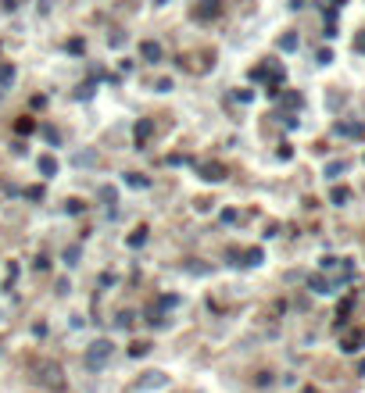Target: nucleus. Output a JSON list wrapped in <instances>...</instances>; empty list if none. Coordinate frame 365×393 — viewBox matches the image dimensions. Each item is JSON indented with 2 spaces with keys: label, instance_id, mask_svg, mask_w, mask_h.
Listing matches in <instances>:
<instances>
[{
  "label": "nucleus",
  "instance_id": "1",
  "mask_svg": "<svg viewBox=\"0 0 365 393\" xmlns=\"http://www.w3.org/2000/svg\"><path fill=\"white\" fill-rule=\"evenodd\" d=\"M104 361H111V343L108 340H97L86 351V368H104Z\"/></svg>",
  "mask_w": 365,
  "mask_h": 393
},
{
  "label": "nucleus",
  "instance_id": "2",
  "mask_svg": "<svg viewBox=\"0 0 365 393\" xmlns=\"http://www.w3.org/2000/svg\"><path fill=\"white\" fill-rule=\"evenodd\" d=\"M193 14H197L201 22H211V18H219V14H222V0H201Z\"/></svg>",
  "mask_w": 365,
  "mask_h": 393
},
{
  "label": "nucleus",
  "instance_id": "3",
  "mask_svg": "<svg viewBox=\"0 0 365 393\" xmlns=\"http://www.w3.org/2000/svg\"><path fill=\"white\" fill-rule=\"evenodd\" d=\"M197 172H201V179H208V183H219V179H226V168L219 161H204V164H197Z\"/></svg>",
  "mask_w": 365,
  "mask_h": 393
},
{
  "label": "nucleus",
  "instance_id": "4",
  "mask_svg": "<svg viewBox=\"0 0 365 393\" xmlns=\"http://www.w3.org/2000/svg\"><path fill=\"white\" fill-rule=\"evenodd\" d=\"M150 136H154V122H150V118L136 122V129H133V140H136V147H147V143H150Z\"/></svg>",
  "mask_w": 365,
  "mask_h": 393
},
{
  "label": "nucleus",
  "instance_id": "5",
  "mask_svg": "<svg viewBox=\"0 0 365 393\" xmlns=\"http://www.w3.org/2000/svg\"><path fill=\"white\" fill-rule=\"evenodd\" d=\"M140 57H143V61H150V65H158V61H161V47H158V43H150V39H143V43H140Z\"/></svg>",
  "mask_w": 365,
  "mask_h": 393
},
{
  "label": "nucleus",
  "instance_id": "6",
  "mask_svg": "<svg viewBox=\"0 0 365 393\" xmlns=\"http://www.w3.org/2000/svg\"><path fill=\"white\" fill-rule=\"evenodd\" d=\"M308 286H312L315 293H333V290H329V279H322V275H312V279H308Z\"/></svg>",
  "mask_w": 365,
  "mask_h": 393
},
{
  "label": "nucleus",
  "instance_id": "7",
  "mask_svg": "<svg viewBox=\"0 0 365 393\" xmlns=\"http://www.w3.org/2000/svg\"><path fill=\"white\" fill-rule=\"evenodd\" d=\"M14 82V68L11 65H0V89H7Z\"/></svg>",
  "mask_w": 365,
  "mask_h": 393
},
{
  "label": "nucleus",
  "instance_id": "8",
  "mask_svg": "<svg viewBox=\"0 0 365 393\" xmlns=\"http://www.w3.org/2000/svg\"><path fill=\"white\" fill-rule=\"evenodd\" d=\"M40 172H43V175H54V172H57V161H54V157H40Z\"/></svg>",
  "mask_w": 365,
  "mask_h": 393
},
{
  "label": "nucleus",
  "instance_id": "9",
  "mask_svg": "<svg viewBox=\"0 0 365 393\" xmlns=\"http://www.w3.org/2000/svg\"><path fill=\"white\" fill-rule=\"evenodd\" d=\"M161 383H165V375H161V372H150V379H143V383H140V390H150V386H161Z\"/></svg>",
  "mask_w": 365,
  "mask_h": 393
},
{
  "label": "nucleus",
  "instance_id": "10",
  "mask_svg": "<svg viewBox=\"0 0 365 393\" xmlns=\"http://www.w3.org/2000/svg\"><path fill=\"white\" fill-rule=\"evenodd\" d=\"M143 239H147V229H143V225H140V229H136V233L129 236V247H140V243H143Z\"/></svg>",
  "mask_w": 365,
  "mask_h": 393
},
{
  "label": "nucleus",
  "instance_id": "11",
  "mask_svg": "<svg viewBox=\"0 0 365 393\" xmlns=\"http://www.w3.org/2000/svg\"><path fill=\"white\" fill-rule=\"evenodd\" d=\"M65 265H79V247H68L65 250Z\"/></svg>",
  "mask_w": 365,
  "mask_h": 393
},
{
  "label": "nucleus",
  "instance_id": "12",
  "mask_svg": "<svg viewBox=\"0 0 365 393\" xmlns=\"http://www.w3.org/2000/svg\"><path fill=\"white\" fill-rule=\"evenodd\" d=\"M126 183H129V186H147V179H143V175H136V172H129V175H126Z\"/></svg>",
  "mask_w": 365,
  "mask_h": 393
},
{
  "label": "nucleus",
  "instance_id": "13",
  "mask_svg": "<svg viewBox=\"0 0 365 393\" xmlns=\"http://www.w3.org/2000/svg\"><path fill=\"white\" fill-rule=\"evenodd\" d=\"M33 129H36L33 118H18V132H33Z\"/></svg>",
  "mask_w": 365,
  "mask_h": 393
},
{
  "label": "nucleus",
  "instance_id": "14",
  "mask_svg": "<svg viewBox=\"0 0 365 393\" xmlns=\"http://www.w3.org/2000/svg\"><path fill=\"white\" fill-rule=\"evenodd\" d=\"M279 47H283V50H294V47H297V39H294V36H283V39H279Z\"/></svg>",
  "mask_w": 365,
  "mask_h": 393
},
{
  "label": "nucleus",
  "instance_id": "15",
  "mask_svg": "<svg viewBox=\"0 0 365 393\" xmlns=\"http://www.w3.org/2000/svg\"><path fill=\"white\" fill-rule=\"evenodd\" d=\"M129 354H133V357H143V354H147V343H136V347H129Z\"/></svg>",
  "mask_w": 365,
  "mask_h": 393
},
{
  "label": "nucleus",
  "instance_id": "16",
  "mask_svg": "<svg viewBox=\"0 0 365 393\" xmlns=\"http://www.w3.org/2000/svg\"><path fill=\"white\" fill-rule=\"evenodd\" d=\"M129 325H133V314H129V311L118 314V329H129Z\"/></svg>",
  "mask_w": 365,
  "mask_h": 393
},
{
  "label": "nucleus",
  "instance_id": "17",
  "mask_svg": "<svg viewBox=\"0 0 365 393\" xmlns=\"http://www.w3.org/2000/svg\"><path fill=\"white\" fill-rule=\"evenodd\" d=\"M14 279H18V265H14V261H11V265H7V286H11Z\"/></svg>",
  "mask_w": 365,
  "mask_h": 393
},
{
  "label": "nucleus",
  "instance_id": "18",
  "mask_svg": "<svg viewBox=\"0 0 365 393\" xmlns=\"http://www.w3.org/2000/svg\"><path fill=\"white\" fill-rule=\"evenodd\" d=\"M347 200V190H333V204H344Z\"/></svg>",
  "mask_w": 365,
  "mask_h": 393
},
{
  "label": "nucleus",
  "instance_id": "19",
  "mask_svg": "<svg viewBox=\"0 0 365 393\" xmlns=\"http://www.w3.org/2000/svg\"><path fill=\"white\" fill-rule=\"evenodd\" d=\"M262 261V250H247V265H258Z\"/></svg>",
  "mask_w": 365,
  "mask_h": 393
},
{
  "label": "nucleus",
  "instance_id": "20",
  "mask_svg": "<svg viewBox=\"0 0 365 393\" xmlns=\"http://www.w3.org/2000/svg\"><path fill=\"white\" fill-rule=\"evenodd\" d=\"M154 4H165V0H154Z\"/></svg>",
  "mask_w": 365,
  "mask_h": 393
}]
</instances>
